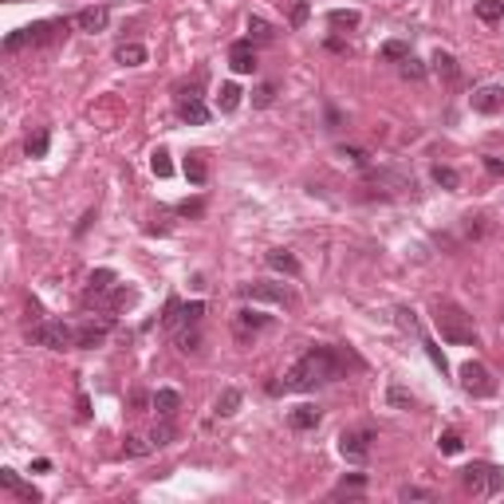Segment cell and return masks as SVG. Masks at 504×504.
<instances>
[{"label": "cell", "mask_w": 504, "mask_h": 504, "mask_svg": "<svg viewBox=\"0 0 504 504\" xmlns=\"http://www.w3.org/2000/svg\"><path fill=\"white\" fill-rule=\"evenodd\" d=\"M425 355H429V358H434V366H441V375H445V355H441V351H437V347L434 343H429V339H425Z\"/></svg>", "instance_id": "bcb514c9"}, {"label": "cell", "mask_w": 504, "mask_h": 504, "mask_svg": "<svg viewBox=\"0 0 504 504\" xmlns=\"http://www.w3.org/2000/svg\"><path fill=\"white\" fill-rule=\"evenodd\" d=\"M115 60H119L122 67H138V63H146V48H142V44H119V48H115Z\"/></svg>", "instance_id": "7402d4cb"}, {"label": "cell", "mask_w": 504, "mask_h": 504, "mask_svg": "<svg viewBox=\"0 0 504 504\" xmlns=\"http://www.w3.org/2000/svg\"><path fill=\"white\" fill-rule=\"evenodd\" d=\"M319 418H323V414H319V406H296V410L287 414V425L304 434V429H316V425H319Z\"/></svg>", "instance_id": "d6986e66"}, {"label": "cell", "mask_w": 504, "mask_h": 504, "mask_svg": "<svg viewBox=\"0 0 504 504\" xmlns=\"http://www.w3.org/2000/svg\"><path fill=\"white\" fill-rule=\"evenodd\" d=\"M48 146H51V134L48 130H32L28 134V142H24V154H28V158H44V154H48Z\"/></svg>", "instance_id": "cb8c5ba5"}, {"label": "cell", "mask_w": 504, "mask_h": 504, "mask_svg": "<svg viewBox=\"0 0 504 504\" xmlns=\"http://www.w3.org/2000/svg\"><path fill=\"white\" fill-rule=\"evenodd\" d=\"M272 99H276V87H272V83H260V87L252 91V107H272Z\"/></svg>", "instance_id": "60d3db41"}, {"label": "cell", "mask_w": 504, "mask_h": 504, "mask_svg": "<svg viewBox=\"0 0 504 504\" xmlns=\"http://www.w3.org/2000/svg\"><path fill=\"white\" fill-rule=\"evenodd\" d=\"M434 71H437V75H441L445 83H453L457 75H461V67H457V60H453V56H449V51H441V48L434 51Z\"/></svg>", "instance_id": "603a6c76"}, {"label": "cell", "mask_w": 504, "mask_h": 504, "mask_svg": "<svg viewBox=\"0 0 504 504\" xmlns=\"http://www.w3.org/2000/svg\"><path fill=\"white\" fill-rule=\"evenodd\" d=\"M134 299H138V292H134V287H127V284H122V287H110L107 296H99V299H95V304H99L103 311H122V307H130V304H134Z\"/></svg>", "instance_id": "9a60e30c"}, {"label": "cell", "mask_w": 504, "mask_h": 504, "mask_svg": "<svg viewBox=\"0 0 504 504\" xmlns=\"http://www.w3.org/2000/svg\"><path fill=\"white\" fill-rule=\"evenodd\" d=\"M240 95H245V91H240L237 83H221V91H217V110H221V115H233V110L240 107Z\"/></svg>", "instance_id": "44dd1931"}, {"label": "cell", "mask_w": 504, "mask_h": 504, "mask_svg": "<svg viewBox=\"0 0 504 504\" xmlns=\"http://www.w3.org/2000/svg\"><path fill=\"white\" fill-rule=\"evenodd\" d=\"M477 16H481L484 24L504 20V0H477Z\"/></svg>", "instance_id": "4316f807"}, {"label": "cell", "mask_w": 504, "mask_h": 504, "mask_svg": "<svg viewBox=\"0 0 504 504\" xmlns=\"http://www.w3.org/2000/svg\"><path fill=\"white\" fill-rule=\"evenodd\" d=\"M434 181L441 189H457V186H461V174H457L453 166H434Z\"/></svg>", "instance_id": "836d02e7"}, {"label": "cell", "mask_w": 504, "mask_h": 504, "mask_svg": "<svg viewBox=\"0 0 504 504\" xmlns=\"http://www.w3.org/2000/svg\"><path fill=\"white\" fill-rule=\"evenodd\" d=\"M240 296L245 299H264V304H280V307H292L296 296L287 284H272V280H252V284H240Z\"/></svg>", "instance_id": "8992f818"}, {"label": "cell", "mask_w": 504, "mask_h": 504, "mask_svg": "<svg viewBox=\"0 0 504 504\" xmlns=\"http://www.w3.org/2000/svg\"><path fill=\"white\" fill-rule=\"evenodd\" d=\"M63 28H67V24H60V20H40V24H28V28H16L4 36V51H20V48H28V44H48L51 36H60Z\"/></svg>", "instance_id": "5b68a950"}, {"label": "cell", "mask_w": 504, "mask_h": 504, "mask_svg": "<svg viewBox=\"0 0 504 504\" xmlns=\"http://www.w3.org/2000/svg\"><path fill=\"white\" fill-rule=\"evenodd\" d=\"M178 213L181 217H201V213H205V201H181Z\"/></svg>", "instance_id": "ee69618b"}, {"label": "cell", "mask_w": 504, "mask_h": 504, "mask_svg": "<svg viewBox=\"0 0 504 504\" xmlns=\"http://www.w3.org/2000/svg\"><path fill=\"white\" fill-rule=\"evenodd\" d=\"M0 489L16 493L20 500H28V504H40V500H44L40 489H32L28 481H20V473H16V469H0Z\"/></svg>", "instance_id": "8fae6325"}, {"label": "cell", "mask_w": 504, "mask_h": 504, "mask_svg": "<svg viewBox=\"0 0 504 504\" xmlns=\"http://www.w3.org/2000/svg\"><path fill=\"white\" fill-rule=\"evenodd\" d=\"M469 103L477 115H496V110H504V87H481L469 95Z\"/></svg>", "instance_id": "7c38bea8"}, {"label": "cell", "mask_w": 504, "mask_h": 504, "mask_svg": "<svg viewBox=\"0 0 504 504\" xmlns=\"http://www.w3.org/2000/svg\"><path fill=\"white\" fill-rule=\"evenodd\" d=\"M358 20H363V16H358L355 8H335V12H327V24H331L335 32H343V28H358Z\"/></svg>", "instance_id": "d4e9b609"}, {"label": "cell", "mask_w": 504, "mask_h": 504, "mask_svg": "<svg viewBox=\"0 0 504 504\" xmlns=\"http://www.w3.org/2000/svg\"><path fill=\"white\" fill-rule=\"evenodd\" d=\"M378 56L390 60V63H402L406 56H410V44H406V40H386L382 48H378Z\"/></svg>", "instance_id": "4dcf8cb0"}, {"label": "cell", "mask_w": 504, "mask_h": 504, "mask_svg": "<svg viewBox=\"0 0 504 504\" xmlns=\"http://www.w3.org/2000/svg\"><path fill=\"white\" fill-rule=\"evenodd\" d=\"M150 406L158 410V418H174L181 410V394H178V390H158Z\"/></svg>", "instance_id": "ffe728a7"}, {"label": "cell", "mask_w": 504, "mask_h": 504, "mask_svg": "<svg viewBox=\"0 0 504 504\" xmlns=\"http://www.w3.org/2000/svg\"><path fill=\"white\" fill-rule=\"evenodd\" d=\"M268 268H276V272H284V276H299V260L287 252V248H268L264 252Z\"/></svg>", "instance_id": "e0dca14e"}, {"label": "cell", "mask_w": 504, "mask_h": 504, "mask_svg": "<svg viewBox=\"0 0 504 504\" xmlns=\"http://www.w3.org/2000/svg\"><path fill=\"white\" fill-rule=\"evenodd\" d=\"M107 331H110V319H99V323L91 319V323L79 327V339H75V347H79V351H95V347H103Z\"/></svg>", "instance_id": "5bb4252c"}, {"label": "cell", "mask_w": 504, "mask_h": 504, "mask_svg": "<svg viewBox=\"0 0 504 504\" xmlns=\"http://www.w3.org/2000/svg\"><path fill=\"white\" fill-rule=\"evenodd\" d=\"M198 347H201V335H198V323H193V327H186V331L178 335V351L181 355H193Z\"/></svg>", "instance_id": "d590c367"}, {"label": "cell", "mask_w": 504, "mask_h": 504, "mask_svg": "<svg viewBox=\"0 0 504 504\" xmlns=\"http://www.w3.org/2000/svg\"><path fill=\"white\" fill-rule=\"evenodd\" d=\"M130 402H134V410H138V414H142V406H146V402H154V398H146V394H142V390H138V394H130Z\"/></svg>", "instance_id": "681fc988"}, {"label": "cell", "mask_w": 504, "mask_h": 504, "mask_svg": "<svg viewBox=\"0 0 504 504\" xmlns=\"http://www.w3.org/2000/svg\"><path fill=\"white\" fill-rule=\"evenodd\" d=\"M115 284H119V276H115L110 268H95V272H91V280H87V299L107 296V292H110Z\"/></svg>", "instance_id": "ac0fdd59"}, {"label": "cell", "mask_w": 504, "mask_h": 504, "mask_svg": "<svg viewBox=\"0 0 504 504\" xmlns=\"http://www.w3.org/2000/svg\"><path fill=\"white\" fill-rule=\"evenodd\" d=\"M363 484H366V477H363V473H355V477H343V484H339L335 493H347V489H355V493H358Z\"/></svg>", "instance_id": "f6af8a7d"}, {"label": "cell", "mask_w": 504, "mask_h": 504, "mask_svg": "<svg viewBox=\"0 0 504 504\" xmlns=\"http://www.w3.org/2000/svg\"><path fill=\"white\" fill-rule=\"evenodd\" d=\"M228 67L237 75H252L257 71V51H252V40H237L228 48Z\"/></svg>", "instance_id": "9c48e42d"}, {"label": "cell", "mask_w": 504, "mask_h": 504, "mask_svg": "<svg viewBox=\"0 0 504 504\" xmlns=\"http://www.w3.org/2000/svg\"><path fill=\"white\" fill-rule=\"evenodd\" d=\"M181 169H186V178L193 181V186H205L209 181V158L201 154V150H193V154H186V162H181Z\"/></svg>", "instance_id": "2e32d148"}, {"label": "cell", "mask_w": 504, "mask_h": 504, "mask_svg": "<svg viewBox=\"0 0 504 504\" xmlns=\"http://www.w3.org/2000/svg\"><path fill=\"white\" fill-rule=\"evenodd\" d=\"M461 386H465V394H473V398H493L496 394V378L489 375V366L481 363H461Z\"/></svg>", "instance_id": "52a82bcc"}, {"label": "cell", "mask_w": 504, "mask_h": 504, "mask_svg": "<svg viewBox=\"0 0 504 504\" xmlns=\"http://www.w3.org/2000/svg\"><path fill=\"white\" fill-rule=\"evenodd\" d=\"M107 20H110V12L103 8V4H91V8H79V12H75V28L87 32V36L103 32V28H107Z\"/></svg>", "instance_id": "4fadbf2b"}, {"label": "cell", "mask_w": 504, "mask_h": 504, "mask_svg": "<svg viewBox=\"0 0 504 504\" xmlns=\"http://www.w3.org/2000/svg\"><path fill=\"white\" fill-rule=\"evenodd\" d=\"M32 343L48 347V351H75V339H79V327L63 323V319H36L28 327Z\"/></svg>", "instance_id": "7a4b0ae2"}, {"label": "cell", "mask_w": 504, "mask_h": 504, "mask_svg": "<svg viewBox=\"0 0 504 504\" xmlns=\"http://www.w3.org/2000/svg\"><path fill=\"white\" fill-rule=\"evenodd\" d=\"M335 378H343V355H339L335 347L316 343V347H307V355L284 375V386H280V390L304 394V390H316V386L335 382Z\"/></svg>", "instance_id": "6da1fadb"}, {"label": "cell", "mask_w": 504, "mask_h": 504, "mask_svg": "<svg viewBox=\"0 0 504 504\" xmlns=\"http://www.w3.org/2000/svg\"><path fill=\"white\" fill-rule=\"evenodd\" d=\"M79 418H83V422L91 418V402H87V394H79Z\"/></svg>", "instance_id": "816d5d0a"}, {"label": "cell", "mask_w": 504, "mask_h": 504, "mask_svg": "<svg viewBox=\"0 0 504 504\" xmlns=\"http://www.w3.org/2000/svg\"><path fill=\"white\" fill-rule=\"evenodd\" d=\"M248 327H252V331H260V327H268V316H257V311H240V316H237V331H240V335H245Z\"/></svg>", "instance_id": "8d00e7d4"}, {"label": "cell", "mask_w": 504, "mask_h": 504, "mask_svg": "<svg viewBox=\"0 0 504 504\" xmlns=\"http://www.w3.org/2000/svg\"><path fill=\"white\" fill-rule=\"evenodd\" d=\"M386 402L394 406V410H414V394L402 390V386H390V390H386Z\"/></svg>", "instance_id": "d6a6232c"}, {"label": "cell", "mask_w": 504, "mask_h": 504, "mask_svg": "<svg viewBox=\"0 0 504 504\" xmlns=\"http://www.w3.org/2000/svg\"><path fill=\"white\" fill-rule=\"evenodd\" d=\"M237 410H240V390H237V386L221 390V398H217V414H221V418H233Z\"/></svg>", "instance_id": "484cf974"}, {"label": "cell", "mask_w": 504, "mask_h": 504, "mask_svg": "<svg viewBox=\"0 0 504 504\" xmlns=\"http://www.w3.org/2000/svg\"><path fill=\"white\" fill-rule=\"evenodd\" d=\"M178 307H181V299H169V304H166V316H162V327H166V331L178 327Z\"/></svg>", "instance_id": "7bdbcfd3"}, {"label": "cell", "mask_w": 504, "mask_h": 504, "mask_svg": "<svg viewBox=\"0 0 504 504\" xmlns=\"http://www.w3.org/2000/svg\"><path fill=\"white\" fill-rule=\"evenodd\" d=\"M484 166H489V174H504V162L500 158H484Z\"/></svg>", "instance_id": "f907efd6"}, {"label": "cell", "mask_w": 504, "mask_h": 504, "mask_svg": "<svg viewBox=\"0 0 504 504\" xmlns=\"http://www.w3.org/2000/svg\"><path fill=\"white\" fill-rule=\"evenodd\" d=\"M370 441H375V437L366 434V429H343V434H339V453H343V461L363 465L366 457H370Z\"/></svg>", "instance_id": "ba28073f"}, {"label": "cell", "mask_w": 504, "mask_h": 504, "mask_svg": "<svg viewBox=\"0 0 504 504\" xmlns=\"http://www.w3.org/2000/svg\"><path fill=\"white\" fill-rule=\"evenodd\" d=\"M150 449H154V441H146V437H138V434L122 437V453H127V457H146Z\"/></svg>", "instance_id": "f546056e"}, {"label": "cell", "mask_w": 504, "mask_h": 504, "mask_svg": "<svg viewBox=\"0 0 504 504\" xmlns=\"http://www.w3.org/2000/svg\"><path fill=\"white\" fill-rule=\"evenodd\" d=\"M398 71H402V79H425V67H422V63H418L414 60V56H406V60H402V67H398Z\"/></svg>", "instance_id": "ab89813d"}, {"label": "cell", "mask_w": 504, "mask_h": 504, "mask_svg": "<svg viewBox=\"0 0 504 504\" xmlns=\"http://www.w3.org/2000/svg\"><path fill=\"white\" fill-rule=\"evenodd\" d=\"M461 484L473 496H496L504 489V469L500 465H489V461H473L461 469Z\"/></svg>", "instance_id": "277c9868"}, {"label": "cell", "mask_w": 504, "mask_h": 504, "mask_svg": "<svg viewBox=\"0 0 504 504\" xmlns=\"http://www.w3.org/2000/svg\"><path fill=\"white\" fill-rule=\"evenodd\" d=\"M304 20H307V4L299 0L296 8H292V28H304Z\"/></svg>", "instance_id": "7dc6e473"}, {"label": "cell", "mask_w": 504, "mask_h": 504, "mask_svg": "<svg viewBox=\"0 0 504 504\" xmlns=\"http://www.w3.org/2000/svg\"><path fill=\"white\" fill-rule=\"evenodd\" d=\"M91 221H95V209H91L87 217H83V221H79V228H75V237H83V233H87V228H91Z\"/></svg>", "instance_id": "c3c4849f"}, {"label": "cell", "mask_w": 504, "mask_h": 504, "mask_svg": "<svg viewBox=\"0 0 504 504\" xmlns=\"http://www.w3.org/2000/svg\"><path fill=\"white\" fill-rule=\"evenodd\" d=\"M174 437H178V429H174V422H169V418H162V422L154 425V434H150V441H154V449H166V445L174 441Z\"/></svg>", "instance_id": "f1b7e54d"}, {"label": "cell", "mask_w": 504, "mask_h": 504, "mask_svg": "<svg viewBox=\"0 0 504 504\" xmlns=\"http://www.w3.org/2000/svg\"><path fill=\"white\" fill-rule=\"evenodd\" d=\"M434 323H437V331H441V339H449V343H469V347H477L473 316H465L457 304H437Z\"/></svg>", "instance_id": "3957f363"}, {"label": "cell", "mask_w": 504, "mask_h": 504, "mask_svg": "<svg viewBox=\"0 0 504 504\" xmlns=\"http://www.w3.org/2000/svg\"><path fill=\"white\" fill-rule=\"evenodd\" d=\"M248 32H252V40L257 44H272L276 40V28L268 20H260V16H248Z\"/></svg>", "instance_id": "83f0119b"}, {"label": "cell", "mask_w": 504, "mask_h": 504, "mask_svg": "<svg viewBox=\"0 0 504 504\" xmlns=\"http://www.w3.org/2000/svg\"><path fill=\"white\" fill-rule=\"evenodd\" d=\"M437 445H441V453H449V457H453V453H461V434H457V429H445V434L441 437H437Z\"/></svg>", "instance_id": "f35d334b"}, {"label": "cell", "mask_w": 504, "mask_h": 504, "mask_svg": "<svg viewBox=\"0 0 504 504\" xmlns=\"http://www.w3.org/2000/svg\"><path fill=\"white\" fill-rule=\"evenodd\" d=\"M150 169H154V178H169V174H174L169 150H154V158H150Z\"/></svg>", "instance_id": "e575fe53"}, {"label": "cell", "mask_w": 504, "mask_h": 504, "mask_svg": "<svg viewBox=\"0 0 504 504\" xmlns=\"http://www.w3.org/2000/svg\"><path fill=\"white\" fill-rule=\"evenodd\" d=\"M339 158H343V162H351V166H358V169H366L370 154H366V150H358V146H339Z\"/></svg>", "instance_id": "74e56055"}, {"label": "cell", "mask_w": 504, "mask_h": 504, "mask_svg": "<svg viewBox=\"0 0 504 504\" xmlns=\"http://www.w3.org/2000/svg\"><path fill=\"white\" fill-rule=\"evenodd\" d=\"M398 500H434V493H429V489H414V484H402V489H398Z\"/></svg>", "instance_id": "b9f144b4"}, {"label": "cell", "mask_w": 504, "mask_h": 504, "mask_svg": "<svg viewBox=\"0 0 504 504\" xmlns=\"http://www.w3.org/2000/svg\"><path fill=\"white\" fill-rule=\"evenodd\" d=\"M201 316H205V304H201V299H193V304H181V307H178V323H181V327L201 323Z\"/></svg>", "instance_id": "1f68e13d"}, {"label": "cell", "mask_w": 504, "mask_h": 504, "mask_svg": "<svg viewBox=\"0 0 504 504\" xmlns=\"http://www.w3.org/2000/svg\"><path fill=\"white\" fill-rule=\"evenodd\" d=\"M178 110H181V119H186L189 127H205L209 122V107L201 103L198 91H186V95L178 99Z\"/></svg>", "instance_id": "30bf717a"}]
</instances>
